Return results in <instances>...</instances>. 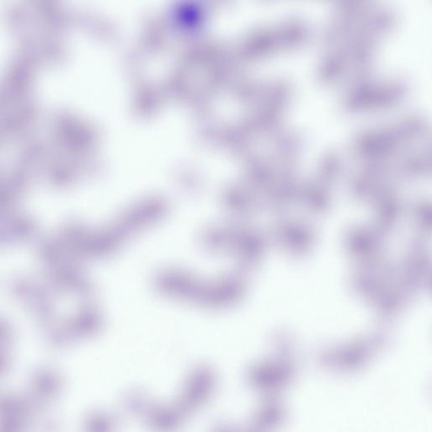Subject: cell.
<instances>
[{
	"label": "cell",
	"instance_id": "5",
	"mask_svg": "<svg viewBox=\"0 0 432 432\" xmlns=\"http://www.w3.org/2000/svg\"><path fill=\"white\" fill-rule=\"evenodd\" d=\"M336 1L338 2L339 3H342L344 2L350 1V0H336Z\"/></svg>",
	"mask_w": 432,
	"mask_h": 432
},
{
	"label": "cell",
	"instance_id": "2",
	"mask_svg": "<svg viewBox=\"0 0 432 432\" xmlns=\"http://www.w3.org/2000/svg\"><path fill=\"white\" fill-rule=\"evenodd\" d=\"M343 98L348 112H362L390 108L406 96L408 86L400 80L379 81L367 75L348 83Z\"/></svg>",
	"mask_w": 432,
	"mask_h": 432
},
{
	"label": "cell",
	"instance_id": "1",
	"mask_svg": "<svg viewBox=\"0 0 432 432\" xmlns=\"http://www.w3.org/2000/svg\"><path fill=\"white\" fill-rule=\"evenodd\" d=\"M395 22L390 10L376 7L358 26L326 47L319 65V81L334 85L369 75L380 43L394 29Z\"/></svg>",
	"mask_w": 432,
	"mask_h": 432
},
{
	"label": "cell",
	"instance_id": "3",
	"mask_svg": "<svg viewBox=\"0 0 432 432\" xmlns=\"http://www.w3.org/2000/svg\"><path fill=\"white\" fill-rule=\"evenodd\" d=\"M33 387L39 397L49 398L59 390L61 379L53 371L42 370L35 374Z\"/></svg>",
	"mask_w": 432,
	"mask_h": 432
},
{
	"label": "cell",
	"instance_id": "4",
	"mask_svg": "<svg viewBox=\"0 0 432 432\" xmlns=\"http://www.w3.org/2000/svg\"><path fill=\"white\" fill-rule=\"evenodd\" d=\"M35 285L26 279H15L11 285V291L18 298L29 300Z\"/></svg>",
	"mask_w": 432,
	"mask_h": 432
}]
</instances>
